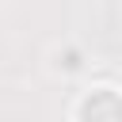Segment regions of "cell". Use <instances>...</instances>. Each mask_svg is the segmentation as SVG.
Returning a JSON list of instances; mask_svg holds the SVG:
<instances>
[{
    "label": "cell",
    "mask_w": 122,
    "mask_h": 122,
    "mask_svg": "<svg viewBox=\"0 0 122 122\" xmlns=\"http://www.w3.org/2000/svg\"><path fill=\"white\" fill-rule=\"evenodd\" d=\"M84 118H88V122H122V103H118L111 92H99L95 99H88Z\"/></svg>",
    "instance_id": "obj_1"
}]
</instances>
